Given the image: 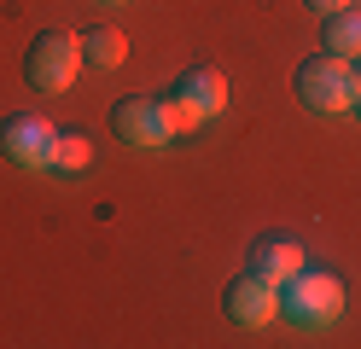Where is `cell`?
I'll list each match as a JSON object with an SVG mask.
<instances>
[{"mask_svg":"<svg viewBox=\"0 0 361 349\" xmlns=\"http://www.w3.org/2000/svg\"><path fill=\"white\" fill-rule=\"evenodd\" d=\"M291 87H298V105L314 111V116H344V111H355V64L338 59V53H326V47L298 64Z\"/></svg>","mask_w":361,"mask_h":349,"instance_id":"obj_1","label":"cell"},{"mask_svg":"<svg viewBox=\"0 0 361 349\" xmlns=\"http://www.w3.org/2000/svg\"><path fill=\"white\" fill-rule=\"evenodd\" d=\"M280 314L291 326H303V332H321V326H332L338 314H344V279H338L332 268L291 274L280 286Z\"/></svg>","mask_w":361,"mask_h":349,"instance_id":"obj_2","label":"cell"},{"mask_svg":"<svg viewBox=\"0 0 361 349\" xmlns=\"http://www.w3.org/2000/svg\"><path fill=\"white\" fill-rule=\"evenodd\" d=\"M82 76V35L71 30H41L24 53V82L35 93H64Z\"/></svg>","mask_w":361,"mask_h":349,"instance_id":"obj_3","label":"cell"},{"mask_svg":"<svg viewBox=\"0 0 361 349\" xmlns=\"http://www.w3.org/2000/svg\"><path fill=\"white\" fill-rule=\"evenodd\" d=\"M53 146H59V128L35 111H12L0 116V152H6L12 169H53Z\"/></svg>","mask_w":361,"mask_h":349,"instance_id":"obj_4","label":"cell"},{"mask_svg":"<svg viewBox=\"0 0 361 349\" xmlns=\"http://www.w3.org/2000/svg\"><path fill=\"white\" fill-rule=\"evenodd\" d=\"M111 134H117L123 146H134V152H157V146L175 140L169 116H164V99H152V93H123V99L111 105Z\"/></svg>","mask_w":361,"mask_h":349,"instance_id":"obj_5","label":"cell"},{"mask_svg":"<svg viewBox=\"0 0 361 349\" xmlns=\"http://www.w3.org/2000/svg\"><path fill=\"white\" fill-rule=\"evenodd\" d=\"M221 314H228L233 326H245V332L274 326V314H280V286L245 268L239 279H228V291H221Z\"/></svg>","mask_w":361,"mask_h":349,"instance_id":"obj_6","label":"cell"},{"mask_svg":"<svg viewBox=\"0 0 361 349\" xmlns=\"http://www.w3.org/2000/svg\"><path fill=\"white\" fill-rule=\"evenodd\" d=\"M303 268H309V262H303V245L291 239V233H268V239L251 245V274L274 279V286H286V279L303 274Z\"/></svg>","mask_w":361,"mask_h":349,"instance_id":"obj_7","label":"cell"},{"mask_svg":"<svg viewBox=\"0 0 361 349\" xmlns=\"http://www.w3.org/2000/svg\"><path fill=\"white\" fill-rule=\"evenodd\" d=\"M175 87L187 93L204 116H221V111H228V76H221L216 64H187V70L175 76Z\"/></svg>","mask_w":361,"mask_h":349,"instance_id":"obj_8","label":"cell"},{"mask_svg":"<svg viewBox=\"0 0 361 349\" xmlns=\"http://www.w3.org/2000/svg\"><path fill=\"white\" fill-rule=\"evenodd\" d=\"M128 59V35L117 30V23H94V30L82 35V64H94V70H117Z\"/></svg>","mask_w":361,"mask_h":349,"instance_id":"obj_9","label":"cell"},{"mask_svg":"<svg viewBox=\"0 0 361 349\" xmlns=\"http://www.w3.org/2000/svg\"><path fill=\"white\" fill-rule=\"evenodd\" d=\"M321 47L355 64V59H361V12H355V6H344V12L321 18Z\"/></svg>","mask_w":361,"mask_h":349,"instance_id":"obj_10","label":"cell"},{"mask_svg":"<svg viewBox=\"0 0 361 349\" xmlns=\"http://www.w3.org/2000/svg\"><path fill=\"white\" fill-rule=\"evenodd\" d=\"M87 163H94V146H87V134H59V146H53V169H59V175H82Z\"/></svg>","mask_w":361,"mask_h":349,"instance_id":"obj_11","label":"cell"},{"mask_svg":"<svg viewBox=\"0 0 361 349\" xmlns=\"http://www.w3.org/2000/svg\"><path fill=\"white\" fill-rule=\"evenodd\" d=\"M157 99H164V116H169V128H175V134H192L198 123H204V111H198V105H192V99H187V93H180V87L157 93Z\"/></svg>","mask_w":361,"mask_h":349,"instance_id":"obj_12","label":"cell"},{"mask_svg":"<svg viewBox=\"0 0 361 349\" xmlns=\"http://www.w3.org/2000/svg\"><path fill=\"white\" fill-rule=\"evenodd\" d=\"M303 6H309L314 18H332V12H344V6H355V0H303Z\"/></svg>","mask_w":361,"mask_h":349,"instance_id":"obj_13","label":"cell"},{"mask_svg":"<svg viewBox=\"0 0 361 349\" xmlns=\"http://www.w3.org/2000/svg\"><path fill=\"white\" fill-rule=\"evenodd\" d=\"M355 99H361V59H355Z\"/></svg>","mask_w":361,"mask_h":349,"instance_id":"obj_14","label":"cell"},{"mask_svg":"<svg viewBox=\"0 0 361 349\" xmlns=\"http://www.w3.org/2000/svg\"><path fill=\"white\" fill-rule=\"evenodd\" d=\"M99 6H123V0H99Z\"/></svg>","mask_w":361,"mask_h":349,"instance_id":"obj_15","label":"cell"},{"mask_svg":"<svg viewBox=\"0 0 361 349\" xmlns=\"http://www.w3.org/2000/svg\"><path fill=\"white\" fill-rule=\"evenodd\" d=\"M355 116H361V99H355Z\"/></svg>","mask_w":361,"mask_h":349,"instance_id":"obj_16","label":"cell"}]
</instances>
